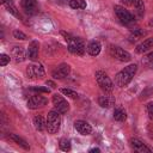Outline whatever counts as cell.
<instances>
[{
	"instance_id": "cell-26",
	"label": "cell",
	"mask_w": 153,
	"mask_h": 153,
	"mask_svg": "<svg viewBox=\"0 0 153 153\" xmlns=\"http://www.w3.org/2000/svg\"><path fill=\"white\" fill-rule=\"evenodd\" d=\"M59 147H60L61 151H63V152H68V151H71V141L63 137V139L60 140V142H59Z\"/></svg>"
},
{
	"instance_id": "cell-13",
	"label": "cell",
	"mask_w": 153,
	"mask_h": 153,
	"mask_svg": "<svg viewBox=\"0 0 153 153\" xmlns=\"http://www.w3.org/2000/svg\"><path fill=\"white\" fill-rule=\"evenodd\" d=\"M129 145L131 147V149H134L135 152H139V153H143V152H151V148L147 147L141 140L136 139V137H133L129 140Z\"/></svg>"
},
{
	"instance_id": "cell-27",
	"label": "cell",
	"mask_w": 153,
	"mask_h": 153,
	"mask_svg": "<svg viewBox=\"0 0 153 153\" xmlns=\"http://www.w3.org/2000/svg\"><path fill=\"white\" fill-rule=\"evenodd\" d=\"M60 91H61V93H63L65 96H67L69 98H73V99H76L78 98V93L74 90H71V88H61Z\"/></svg>"
},
{
	"instance_id": "cell-17",
	"label": "cell",
	"mask_w": 153,
	"mask_h": 153,
	"mask_svg": "<svg viewBox=\"0 0 153 153\" xmlns=\"http://www.w3.org/2000/svg\"><path fill=\"white\" fill-rule=\"evenodd\" d=\"M87 53L91 55V56H97L99 55L100 50H102V45L98 41H91L88 44H87V48H86Z\"/></svg>"
},
{
	"instance_id": "cell-35",
	"label": "cell",
	"mask_w": 153,
	"mask_h": 153,
	"mask_svg": "<svg viewBox=\"0 0 153 153\" xmlns=\"http://www.w3.org/2000/svg\"><path fill=\"white\" fill-rule=\"evenodd\" d=\"M88 152H90V153H93V152H100V149L96 147V148H91V149H90Z\"/></svg>"
},
{
	"instance_id": "cell-34",
	"label": "cell",
	"mask_w": 153,
	"mask_h": 153,
	"mask_svg": "<svg viewBox=\"0 0 153 153\" xmlns=\"http://www.w3.org/2000/svg\"><path fill=\"white\" fill-rule=\"evenodd\" d=\"M45 85H47V86H50L51 88H55V87H56L55 82H54V81H51V80H47V81H45Z\"/></svg>"
},
{
	"instance_id": "cell-16",
	"label": "cell",
	"mask_w": 153,
	"mask_h": 153,
	"mask_svg": "<svg viewBox=\"0 0 153 153\" xmlns=\"http://www.w3.org/2000/svg\"><path fill=\"white\" fill-rule=\"evenodd\" d=\"M27 51H25V49L23 47H14L12 49V57L16 62H23L26 59Z\"/></svg>"
},
{
	"instance_id": "cell-14",
	"label": "cell",
	"mask_w": 153,
	"mask_h": 153,
	"mask_svg": "<svg viewBox=\"0 0 153 153\" xmlns=\"http://www.w3.org/2000/svg\"><path fill=\"white\" fill-rule=\"evenodd\" d=\"M26 51H27V57L30 60H32V61L37 60L38 59V51H39L38 41H31L29 47H27V49H26Z\"/></svg>"
},
{
	"instance_id": "cell-21",
	"label": "cell",
	"mask_w": 153,
	"mask_h": 153,
	"mask_svg": "<svg viewBox=\"0 0 153 153\" xmlns=\"http://www.w3.org/2000/svg\"><path fill=\"white\" fill-rule=\"evenodd\" d=\"M10 139H11L14 143H17V145H18V146H20L22 148H24L25 151H29V149H30L29 143H27L23 137L18 136V135H16V134H10Z\"/></svg>"
},
{
	"instance_id": "cell-37",
	"label": "cell",
	"mask_w": 153,
	"mask_h": 153,
	"mask_svg": "<svg viewBox=\"0 0 153 153\" xmlns=\"http://www.w3.org/2000/svg\"><path fill=\"white\" fill-rule=\"evenodd\" d=\"M148 26H151V27L153 26V18L149 19V22H148Z\"/></svg>"
},
{
	"instance_id": "cell-33",
	"label": "cell",
	"mask_w": 153,
	"mask_h": 153,
	"mask_svg": "<svg viewBox=\"0 0 153 153\" xmlns=\"http://www.w3.org/2000/svg\"><path fill=\"white\" fill-rule=\"evenodd\" d=\"M147 134L153 140V124H148V127H147Z\"/></svg>"
},
{
	"instance_id": "cell-1",
	"label": "cell",
	"mask_w": 153,
	"mask_h": 153,
	"mask_svg": "<svg viewBox=\"0 0 153 153\" xmlns=\"http://www.w3.org/2000/svg\"><path fill=\"white\" fill-rule=\"evenodd\" d=\"M61 35L65 37L66 42L68 43V50L69 53L74 54V55H78V56H82L85 54V43L84 41L80 38V37H75L68 32H65V31H61Z\"/></svg>"
},
{
	"instance_id": "cell-20",
	"label": "cell",
	"mask_w": 153,
	"mask_h": 153,
	"mask_svg": "<svg viewBox=\"0 0 153 153\" xmlns=\"http://www.w3.org/2000/svg\"><path fill=\"white\" fill-rule=\"evenodd\" d=\"M33 126H35L36 130L43 131L44 129H47V120H44L43 116L37 115L33 117Z\"/></svg>"
},
{
	"instance_id": "cell-5",
	"label": "cell",
	"mask_w": 153,
	"mask_h": 153,
	"mask_svg": "<svg viewBox=\"0 0 153 153\" xmlns=\"http://www.w3.org/2000/svg\"><path fill=\"white\" fill-rule=\"evenodd\" d=\"M114 11H115V14H116L117 19H118L123 25H131V24L135 22L134 16H133L128 10H126L123 6H121V5H115V6H114Z\"/></svg>"
},
{
	"instance_id": "cell-31",
	"label": "cell",
	"mask_w": 153,
	"mask_h": 153,
	"mask_svg": "<svg viewBox=\"0 0 153 153\" xmlns=\"http://www.w3.org/2000/svg\"><path fill=\"white\" fill-rule=\"evenodd\" d=\"M31 90H33L36 92H43V93H49V91H50L48 87H41V86H35Z\"/></svg>"
},
{
	"instance_id": "cell-7",
	"label": "cell",
	"mask_w": 153,
	"mask_h": 153,
	"mask_svg": "<svg viewBox=\"0 0 153 153\" xmlns=\"http://www.w3.org/2000/svg\"><path fill=\"white\" fill-rule=\"evenodd\" d=\"M109 53H110L111 57H114V59H116L121 62H128L131 59L130 54L127 50H124V49H122L121 47H117V45H111L109 48Z\"/></svg>"
},
{
	"instance_id": "cell-25",
	"label": "cell",
	"mask_w": 153,
	"mask_h": 153,
	"mask_svg": "<svg viewBox=\"0 0 153 153\" xmlns=\"http://www.w3.org/2000/svg\"><path fill=\"white\" fill-rule=\"evenodd\" d=\"M69 7L73 10H84L86 8V0H69Z\"/></svg>"
},
{
	"instance_id": "cell-36",
	"label": "cell",
	"mask_w": 153,
	"mask_h": 153,
	"mask_svg": "<svg viewBox=\"0 0 153 153\" xmlns=\"http://www.w3.org/2000/svg\"><path fill=\"white\" fill-rule=\"evenodd\" d=\"M13 0H1V2H2V5H5V4H7V2H12Z\"/></svg>"
},
{
	"instance_id": "cell-8",
	"label": "cell",
	"mask_w": 153,
	"mask_h": 153,
	"mask_svg": "<svg viewBox=\"0 0 153 153\" xmlns=\"http://www.w3.org/2000/svg\"><path fill=\"white\" fill-rule=\"evenodd\" d=\"M51 100H53V104H54L55 110H57L60 114H66L69 110V104H68V102L62 96L55 93V94H53Z\"/></svg>"
},
{
	"instance_id": "cell-4",
	"label": "cell",
	"mask_w": 153,
	"mask_h": 153,
	"mask_svg": "<svg viewBox=\"0 0 153 153\" xmlns=\"http://www.w3.org/2000/svg\"><path fill=\"white\" fill-rule=\"evenodd\" d=\"M94 78H96V81L98 84V86L105 92V93H111L112 90H114V82L112 80L110 79V76L102 69L97 71L94 73Z\"/></svg>"
},
{
	"instance_id": "cell-29",
	"label": "cell",
	"mask_w": 153,
	"mask_h": 153,
	"mask_svg": "<svg viewBox=\"0 0 153 153\" xmlns=\"http://www.w3.org/2000/svg\"><path fill=\"white\" fill-rule=\"evenodd\" d=\"M12 35H13V37H14V38H17V39H22V41L27 39V36H26L23 31H20V30H13Z\"/></svg>"
},
{
	"instance_id": "cell-2",
	"label": "cell",
	"mask_w": 153,
	"mask_h": 153,
	"mask_svg": "<svg viewBox=\"0 0 153 153\" xmlns=\"http://www.w3.org/2000/svg\"><path fill=\"white\" fill-rule=\"evenodd\" d=\"M136 71H137V66H136L135 63H131V65L124 67L122 71H120V72L116 74V76H115V84H116L118 87H124V86H127V85L131 81V79H133V76L135 75Z\"/></svg>"
},
{
	"instance_id": "cell-22",
	"label": "cell",
	"mask_w": 153,
	"mask_h": 153,
	"mask_svg": "<svg viewBox=\"0 0 153 153\" xmlns=\"http://www.w3.org/2000/svg\"><path fill=\"white\" fill-rule=\"evenodd\" d=\"M146 33H147V32H146L145 30H142V29H134V30L129 33V36H128L129 42H136L137 39L142 38Z\"/></svg>"
},
{
	"instance_id": "cell-32",
	"label": "cell",
	"mask_w": 153,
	"mask_h": 153,
	"mask_svg": "<svg viewBox=\"0 0 153 153\" xmlns=\"http://www.w3.org/2000/svg\"><path fill=\"white\" fill-rule=\"evenodd\" d=\"M146 109H147V112H148L149 117H151V118L153 120V102H149V103L147 104Z\"/></svg>"
},
{
	"instance_id": "cell-6",
	"label": "cell",
	"mask_w": 153,
	"mask_h": 153,
	"mask_svg": "<svg viewBox=\"0 0 153 153\" xmlns=\"http://www.w3.org/2000/svg\"><path fill=\"white\" fill-rule=\"evenodd\" d=\"M25 74L27 79L36 80V79H42L45 75V71L41 63H31L26 67Z\"/></svg>"
},
{
	"instance_id": "cell-23",
	"label": "cell",
	"mask_w": 153,
	"mask_h": 153,
	"mask_svg": "<svg viewBox=\"0 0 153 153\" xmlns=\"http://www.w3.org/2000/svg\"><path fill=\"white\" fill-rule=\"evenodd\" d=\"M4 6H5V8L7 10V12H8V13H11L12 16H14V17H17V18L22 19V14H20L19 10L16 7V5L13 4V1H12V2H7V4H5Z\"/></svg>"
},
{
	"instance_id": "cell-18",
	"label": "cell",
	"mask_w": 153,
	"mask_h": 153,
	"mask_svg": "<svg viewBox=\"0 0 153 153\" xmlns=\"http://www.w3.org/2000/svg\"><path fill=\"white\" fill-rule=\"evenodd\" d=\"M98 104L102 108H110L115 104V98L111 94H103L98 98Z\"/></svg>"
},
{
	"instance_id": "cell-11",
	"label": "cell",
	"mask_w": 153,
	"mask_h": 153,
	"mask_svg": "<svg viewBox=\"0 0 153 153\" xmlns=\"http://www.w3.org/2000/svg\"><path fill=\"white\" fill-rule=\"evenodd\" d=\"M69 73H71V66L68 63H60L51 72V75L54 79H65Z\"/></svg>"
},
{
	"instance_id": "cell-12",
	"label": "cell",
	"mask_w": 153,
	"mask_h": 153,
	"mask_svg": "<svg viewBox=\"0 0 153 153\" xmlns=\"http://www.w3.org/2000/svg\"><path fill=\"white\" fill-rule=\"evenodd\" d=\"M74 128L76 129V131L81 135H90L92 133V127L88 122L84 121V120H78L74 122Z\"/></svg>"
},
{
	"instance_id": "cell-15",
	"label": "cell",
	"mask_w": 153,
	"mask_h": 153,
	"mask_svg": "<svg viewBox=\"0 0 153 153\" xmlns=\"http://www.w3.org/2000/svg\"><path fill=\"white\" fill-rule=\"evenodd\" d=\"M151 48H153V37H149V38L143 39L140 44L136 45L135 51H136L137 54H143V53L148 51Z\"/></svg>"
},
{
	"instance_id": "cell-28",
	"label": "cell",
	"mask_w": 153,
	"mask_h": 153,
	"mask_svg": "<svg viewBox=\"0 0 153 153\" xmlns=\"http://www.w3.org/2000/svg\"><path fill=\"white\" fill-rule=\"evenodd\" d=\"M143 63L147 66V67H149V68H153V51H151L149 54H147L145 57H143Z\"/></svg>"
},
{
	"instance_id": "cell-9",
	"label": "cell",
	"mask_w": 153,
	"mask_h": 153,
	"mask_svg": "<svg viewBox=\"0 0 153 153\" xmlns=\"http://www.w3.org/2000/svg\"><path fill=\"white\" fill-rule=\"evenodd\" d=\"M47 103H48V99L45 97H43L41 94H33V96H31L27 99L26 105H27L29 109H32L33 110V109H38V108L44 106Z\"/></svg>"
},
{
	"instance_id": "cell-19",
	"label": "cell",
	"mask_w": 153,
	"mask_h": 153,
	"mask_svg": "<svg viewBox=\"0 0 153 153\" xmlns=\"http://www.w3.org/2000/svg\"><path fill=\"white\" fill-rule=\"evenodd\" d=\"M129 1H130V5L134 6L136 16L139 18H142L145 16V4H143V0H129Z\"/></svg>"
},
{
	"instance_id": "cell-3",
	"label": "cell",
	"mask_w": 153,
	"mask_h": 153,
	"mask_svg": "<svg viewBox=\"0 0 153 153\" xmlns=\"http://www.w3.org/2000/svg\"><path fill=\"white\" fill-rule=\"evenodd\" d=\"M61 127V114L57 110H51L47 115V131L56 134Z\"/></svg>"
},
{
	"instance_id": "cell-24",
	"label": "cell",
	"mask_w": 153,
	"mask_h": 153,
	"mask_svg": "<svg viewBox=\"0 0 153 153\" xmlns=\"http://www.w3.org/2000/svg\"><path fill=\"white\" fill-rule=\"evenodd\" d=\"M114 118L118 122H123L127 118V114L122 108H116L114 110Z\"/></svg>"
},
{
	"instance_id": "cell-10",
	"label": "cell",
	"mask_w": 153,
	"mask_h": 153,
	"mask_svg": "<svg viewBox=\"0 0 153 153\" xmlns=\"http://www.w3.org/2000/svg\"><path fill=\"white\" fill-rule=\"evenodd\" d=\"M20 7L26 14H36L38 12V2L37 0H20Z\"/></svg>"
},
{
	"instance_id": "cell-30",
	"label": "cell",
	"mask_w": 153,
	"mask_h": 153,
	"mask_svg": "<svg viewBox=\"0 0 153 153\" xmlns=\"http://www.w3.org/2000/svg\"><path fill=\"white\" fill-rule=\"evenodd\" d=\"M10 56L7 54H0V66H6L8 62H10Z\"/></svg>"
}]
</instances>
